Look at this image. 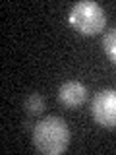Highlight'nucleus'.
<instances>
[{
    "label": "nucleus",
    "instance_id": "obj_6",
    "mask_svg": "<svg viewBox=\"0 0 116 155\" xmlns=\"http://www.w3.org/2000/svg\"><path fill=\"white\" fill-rule=\"evenodd\" d=\"M103 48H105L106 56H108L110 60L116 64V27L110 29V31L105 35V39H103Z\"/></svg>",
    "mask_w": 116,
    "mask_h": 155
},
{
    "label": "nucleus",
    "instance_id": "obj_1",
    "mask_svg": "<svg viewBox=\"0 0 116 155\" xmlns=\"http://www.w3.org/2000/svg\"><path fill=\"white\" fill-rule=\"evenodd\" d=\"M33 145L45 155H60L70 145V128L60 116H45L33 126Z\"/></svg>",
    "mask_w": 116,
    "mask_h": 155
},
{
    "label": "nucleus",
    "instance_id": "obj_2",
    "mask_svg": "<svg viewBox=\"0 0 116 155\" xmlns=\"http://www.w3.org/2000/svg\"><path fill=\"white\" fill-rule=\"evenodd\" d=\"M68 21L81 35H97L106 25V14L101 8V4L93 0H81L72 6L68 14Z\"/></svg>",
    "mask_w": 116,
    "mask_h": 155
},
{
    "label": "nucleus",
    "instance_id": "obj_3",
    "mask_svg": "<svg viewBox=\"0 0 116 155\" xmlns=\"http://www.w3.org/2000/svg\"><path fill=\"white\" fill-rule=\"evenodd\" d=\"M91 114L103 128H116V89H101L93 97Z\"/></svg>",
    "mask_w": 116,
    "mask_h": 155
},
{
    "label": "nucleus",
    "instance_id": "obj_4",
    "mask_svg": "<svg viewBox=\"0 0 116 155\" xmlns=\"http://www.w3.org/2000/svg\"><path fill=\"white\" fill-rule=\"evenodd\" d=\"M87 87L83 84H79V81H66V84L60 85V89H58V99H60L62 105L66 107H79L85 103L87 99Z\"/></svg>",
    "mask_w": 116,
    "mask_h": 155
},
{
    "label": "nucleus",
    "instance_id": "obj_5",
    "mask_svg": "<svg viewBox=\"0 0 116 155\" xmlns=\"http://www.w3.org/2000/svg\"><path fill=\"white\" fill-rule=\"evenodd\" d=\"M23 109L27 110L29 114H41L43 110H45V97L39 95V93H31L27 95V99L23 101Z\"/></svg>",
    "mask_w": 116,
    "mask_h": 155
}]
</instances>
